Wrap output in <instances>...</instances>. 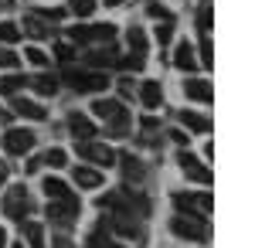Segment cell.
Masks as SVG:
<instances>
[{"label": "cell", "instance_id": "6da1fadb", "mask_svg": "<svg viewBox=\"0 0 255 248\" xmlns=\"http://www.w3.org/2000/svg\"><path fill=\"white\" fill-rule=\"evenodd\" d=\"M92 113L109 126L113 136H123L126 129H129V116H126V109L119 106L116 99H96V102H92Z\"/></svg>", "mask_w": 255, "mask_h": 248}, {"label": "cell", "instance_id": "7a4b0ae2", "mask_svg": "<svg viewBox=\"0 0 255 248\" xmlns=\"http://www.w3.org/2000/svg\"><path fill=\"white\" fill-rule=\"evenodd\" d=\"M99 208H102V211H113V214H133V208H136V211H146V204L139 201V194L109 191L106 197H99Z\"/></svg>", "mask_w": 255, "mask_h": 248}, {"label": "cell", "instance_id": "3957f363", "mask_svg": "<svg viewBox=\"0 0 255 248\" xmlns=\"http://www.w3.org/2000/svg\"><path fill=\"white\" fill-rule=\"evenodd\" d=\"M68 38L75 41V44H89V41L109 44V41L116 38V27H113V24H75V27L68 31Z\"/></svg>", "mask_w": 255, "mask_h": 248}, {"label": "cell", "instance_id": "277c9868", "mask_svg": "<svg viewBox=\"0 0 255 248\" xmlns=\"http://www.w3.org/2000/svg\"><path fill=\"white\" fill-rule=\"evenodd\" d=\"M170 231L177 238H187V242H204L208 238V225L204 218H194V214H177L170 221Z\"/></svg>", "mask_w": 255, "mask_h": 248}, {"label": "cell", "instance_id": "5b68a950", "mask_svg": "<svg viewBox=\"0 0 255 248\" xmlns=\"http://www.w3.org/2000/svg\"><path fill=\"white\" fill-rule=\"evenodd\" d=\"M65 82H68L75 92H102V89H109L106 72H75V68H68V72H65Z\"/></svg>", "mask_w": 255, "mask_h": 248}, {"label": "cell", "instance_id": "8992f818", "mask_svg": "<svg viewBox=\"0 0 255 248\" xmlns=\"http://www.w3.org/2000/svg\"><path fill=\"white\" fill-rule=\"evenodd\" d=\"M3 211H7V218L24 221V218L34 211V201H31V194L17 184V187H10V191H7V197H3Z\"/></svg>", "mask_w": 255, "mask_h": 248}, {"label": "cell", "instance_id": "52a82bcc", "mask_svg": "<svg viewBox=\"0 0 255 248\" xmlns=\"http://www.w3.org/2000/svg\"><path fill=\"white\" fill-rule=\"evenodd\" d=\"M174 204L180 214H194V218H208V211L215 208L211 194H174Z\"/></svg>", "mask_w": 255, "mask_h": 248}, {"label": "cell", "instance_id": "ba28073f", "mask_svg": "<svg viewBox=\"0 0 255 248\" xmlns=\"http://www.w3.org/2000/svg\"><path fill=\"white\" fill-rule=\"evenodd\" d=\"M31 146H34V133L31 129H7V136H3V150L10 156H24Z\"/></svg>", "mask_w": 255, "mask_h": 248}, {"label": "cell", "instance_id": "9c48e42d", "mask_svg": "<svg viewBox=\"0 0 255 248\" xmlns=\"http://www.w3.org/2000/svg\"><path fill=\"white\" fill-rule=\"evenodd\" d=\"M177 163H180V167H184V173H187V177H191V180H197V184H211V180H215V173L208 170V167H204V163H201V160H197L194 153H180V156H177Z\"/></svg>", "mask_w": 255, "mask_h": 248}, {"label": "cell", "instance_id": "30bf717a", "mask_svg": "<svg viewBox=\"0 0 255 248\" xmlns=\"http://www.w3.org/2000/svg\"><path fill=\"white\" fill-rule=\"evenodd\" d=\"M79 197H58V201H48V218L51 221H72V218H79Z\"/></svg>", "mask_w": 255, "mask_h": 248}, {"label": "cell", "instance_id": "8fae6325", "mask_svg": "<svg viewBox=\"0 0 255 248\" xmlns=\"http://www.w3.org/2000/svg\"><path fill=\"white\" fill-rule=\"evenodd\" d=\"M79 156L92 160V163H99V167H109V163L116 160V153L109 150L106 143H92V139H82L79 143Z\"/></svg>", "mask_w": 255, "mask_h": 248}, {"label": "cell", "instance_id": "7c38bea8", "mask_svg": "<svg viewBox=\"0 0 255 248\" xmlns=\"http://www.w3.org/2000/svg\"><path fill=\"white\" fill-rule=\"evenodd\" d=\"M184 96L194 99V102H215V89L204 78H187L184 82Z\"/></svg>", "mask_w": 255, "mask_h": 248}, {"label": "cell", "instance_id": "4fadbf2b", "mask_svg": "<svg viewBox=\"0 0 255 248\" xmlns=\"http://www.w3.org/2000/svg\"><path fill=\"white\" fill-rule=\"evenodd\" d=\"M68 129H72V136L82 143V139H92V136H96V123H92L89 116H82V113H72L68 116Z\"/></svg>", "mask_w": 255, "mask_h": 248}, {"label": "cell", "instance_id": "5bb4252c", "mask_svg": "<svg viewBox=\"0 0 255 248\" xmlns=\"http://www.w3.org/2000/svg\"><path fill=\"white\" fill-rule=\"evenodd\" d=\"M85 65L89 68H109V65H119V55L113 44H106V48H99V51H89L85 55Z\"/></svg>", "mask_w": 255, "mask_h": 248}, {"label": "cell", "instance_id": "9a60e30c", "mask_svg": "<svg viewBox=\"0 0 255 248\" xmlns=\"http://www.w3.org/2000/svg\"><path fill=\"white\" fill-rule=\"evenodd\" d=\"M109 225H113V231H116L119 238H136V235H139V225H136L133 214H116Z\"/></svg>", "mask_w": 255, "mask_h": 248}, {"label": "cell", "instance_id": "2e32d148", "mask_svg": "<svg viewBox=\"0 0 255 248\" xmlns=\"http://www.w3.org/2000/svg\"><path fill=\"white\" fill-rule=\"evenodd\" d=\"M139 102H143L146 109H157L160 102H163V89H160V82H143V85H139Z\"/></svg>", "mask_w": 255, "mask_h": 248}, {"label": "cell", "instance_id": "e0dca14e", "mask_svg": "<svg viewBox=\"0 0 255 248\" xmlns=\"http://www.w3.org/2000/svg\"><path fill=\"white\" fill-rule=\"evenodd\" d=\"M174 65L180 68V72H194L197 68V58H194V48L184 41V44H177V51H174Z\"/></svg>", "mask_w": 255, "mask_h": 248}, {"label": "cell", "instance_id": "ac0fdd59", "mask_svg": "<svg viewBox=\"0 0 255 248\" xmlns=\"http://www.w3.org/2000/svg\"><path fill=\"white\" fill-rule=\"evenodd\" d=\"M75 184L82 191H96V187H102V173L92 170V167H79L75 170Z\"/></svg>", "mask_w": 255, "mask_h": 248}, {"label": "cell", "instance_id": "d6986e66", "mask_svg": "<svg viewBox=\"0 0 255 248\" xmlns=\"http://www.w3.org/2000/svg\"><path fill=\"white\" fill-rule=\"evenodd\" d=\"M180 123H184L191 133H208V129H211V119H204L201 113H191V109L180 113Z\"/></svg>", "mask_w": 255, "mask_h": 248}, {"label": "cell", "instance_id": "ffe728a7", "mask_svg": "<svg viewBox=\"0 0 255 248\" xmlns=\"http://www.w3.org/2000/svg\"><path fill=\"white\" fill-rule=\"evenodd\" d=\"M14 113H17V116H27V119H44V116H48L38 102H31V99H24V96L14 99Z\"/></svg>", "mask_w": 255, "mask_h": 248}, {"label": "cell", "instance_id": "44dd1931", "mask_svg": "<svg viewBox=\"0 0 255 248\" xmlns=\"http://www.w3.org/2000/svg\"><path fill=\"white\" fill-rule=\"evenodd\" d=\"M119 163H123V173H126L129 180H143V163H139L133 153H123V156H119Z\"/></svg>", "mask_w": 255, "mask_h": 248}, {"label": "cell", "instance_id": "7402d4cb", "mask_svg": "<svg viewBox=\"0 0 255 248\" xmlns=\"http://www.w3.org/2000/svg\"><path fill=\"white\" fill-rule=\"evenodd\" d=\"M27 85L24 75H0V96H17V89Z\"/></svg>", "mask_w": 255, "mask_h": 248}, {"label": "cell", "instance_id": "603a6c76", "mask_svg": "<svg viewBox=\"0 0 255 248\" xmlns=\"http://www.w3.org/2000/svg\"><path fill=\"white\" fill-rule=\"evenodd\" d=\"M126 41H129V51H133L136 58H143V55H146V34H143L139 27H129Z\"/></svg>", "mask_w": 255, "mask_h": 248}, {"label": "cell", "instance_id": "cb8c5ba5", "mask_svg": "<svg viewBox=\"0 0 255 248\" xmlns=\"http://www.w3.org/2000/svg\"><path fill=\"white\" fill-rule=\"evenodd\" d=\"M20 228H24V238L31 242V248H44V228H41V225H34V221H24Z\"/></svg>", "mask_w": 255, "mask_h": 248}, {"label": "cell", "instance_id": "d4e9b609", "mask_svg": "<svg viewBox=\"0 0 255 248\" xmlns=\"http://www.w3.org/2000/svg\"><path fill=\"white\" fill-rule=\"evenodd\" d=\"M24 31L31 34V38H48L51 31H48V24L38 17V14H31V17H24Z\"/></svg>", "mask_w": 255, "mask_h": 248}, {"label": "cell", "instance_id": "484cf974", "mask_svg": "<svg viewBox=\"0 0 255 248\" xmlns=\"http://www.w3.org/2000/svg\"><path fill=\"white\" fill-rule=\"evenodd\" d=\"M44 194H48L51 201L68 197V184H65V180H58V177H44Z\"/></svg>", "mask_w": 255, "mask_h": 248}, {"label": "cell", "instance_id": "4316f807", "mask_svg": "<svg viewBox=\"0 0 255 248\" xmlns=\"http://www.w3.org/2000/svg\"><path fill=\"white\" fill-rule=\"evenodd\" d=\"M34 89H38V96H55V92H58V78L55 75H38L34 78Z\"/></svg>", "mask_w": 255, "mask_h": 248}, {"label": "cell", "instance_id": "83f0119b", "mask_svg": "<svg viewBox=\"0 0 255 248\" xmlns=\"http://www.w3.org/2000/svg\"><path fill=\"white\" fill-rule=\"evenodd\" d=\"M17 38H20V27L10 24V20H3V24H0V44H14Z\"/></svg>", "mask_w": 255, "mask_h": 248}, {"label": "cell", "instance_id": "f1b7e54d", "mask_svg": "<svg viewBox=\"0 0 255 248\" xmlns=\"http://www.w3.org/2000/svg\"><path fill=\"white\" fill-rule=\"evenodd\" d=\"M68 10L79 14V17H89L96 10V0H68Z\"/></svg>", "mask_w": 255, "mask_h": 248}, {"label": "cell", "instance_id": "f546056e", "mask_svg": "<svg viewBox=\"0 0 255 248\" xmlns=\"http://www.w3.org/2000/svg\"><path fill=\"white\" fill-rule=\"evenodd\" d=\"M201 65H204V68H215V51H211V41H208V34L201 38Z\"/></svg>", "mask_w": 255, "mask_h": 248}, {"label": "cell", "instance_id": "4dcf8cb0", "mask_svg": "<svg viewBox=\"0 0 255 248\" xmlns=\"http://www.w3.org/2000/svg\"><path fill=\"white\" fill-rule=\"evenodd\" d=\"M38 163H48V167H65V150H48Z\"/></svg>", "mask_w": 255, "mask_h": 248}, {"label": "cell", "instance_id": "1f68e13d", "mask_svg": "<svg viewBox=\"0 0 255 248\" xmlns=\"http://www.w3.org/2000/svg\"><path fill=\"white\" fill-rule=\"evenodd\" d=\"M38 17H41V20H48V24H55V20L65 17V10H61V7H51V10H38Z\"/></svg>", "mask_w": 255, "mask_h": 248}, {"label": "cell", "instance_id": "d6a6232c", "mask_svg": "<svg viewBox=\"0 0 255 248\" xmlns=\"http://www.w3.org/2000/svg\"><path fill=\"white\" fill-rule=\"evenodd\" d=\"M17 65V55L10 48H0V68H14Z\"/></svg>", "mask_w": 255, "mask_h": 248}, {"label": "cell", "instance_id": "836d02e7", "mask_svg": "<svg viewBox=\"0 0 255 248\" xmlns=\"http://www.w3.org/2000/svg\"><path fill=\"white\" fill-rule=\"evenodd\" d=\"M27 61H31V65H38V68H44V65H48L44 51H38V48H27Z\"/></svg>", "mask_w": 255, "mask_h": 248}, {"label": "cell", "instance_id": "e575fe53", "mask_svg": "<svg viewBox=\"0 0 255 248\" xmlns=\"http://www.w3.org/2000/svg\"><path fill=\"white\" fill-rule=\"evenodd\" d=\"M55 55H58V61H72V58H75V48H72V44H58Z\"/></svg>", "mask_w": 255, "mask_h": 248}, {"label": "cell", "instance_id": "d590c367", "mask_svg": "<svg viewBox=\"0 0 255 248\" xmlns=\"http://www.w3.org/2000/svg\"><path fill=\"white\" fill-rule=\"evenodd\" d=\"M197 27L208 34V27H211V7H201V17H197Z\"/></svg>", "mask_w": 255, "mask_h": 248}, {"label": "cell", "instance_id": "8d00e7d4", "mask_svg": "<svg viewBox=\"0 0 255 248\" xmlns=\"http://www.w3.org/2000/svg\"><path fill=\"white\" fill-rule=\"evenodd\" d=\"M170 34H174V31H170V20H163V27H157V41H160V44H167Z\"/></svg>", "mask_w": 255, "mask_h": 248}, {"label": "cell", "instance_id": "74e56055", "mask_svg": "<svg viewBox=\"0 0 255 248\" xmlns=\"http://www.w3.org/2000/svg\"><path fill=\"white\" fill-rule=\"evenodd\" d=\"M150 14H153V17H160V20H170V14H167L160 3H150Z\"/></svg>", "mask_w": 255, "mask_h": 248}, {"label": "cell", "instance_id": "f35d334b", "mask_svg": "<svg viewBox=\"0 0 255 248\" xmlns=\"http://www.w3.org/2000/svg\"><path fill=\"white\" fill-rule=\"evenodd\" d=\"M119 96H133V82H129V78L119 82Z\"/></svg>", "mask_w": 255, "mask_h": 248}, {"label": "cell", "instance_id": "ab89813d", "mask_svg": "<svg viewBox=\"0 0 255 248\" xmlns=\"http://www.w3.org/2000/svg\"><path fill=\"white\" fill-rule=\"evenodd\" d=\"M102 3H106V7H119L123 0H102Z\"/></svg>", "mask_w": 255, "mask_h": 248}, {"label": "cell", "instance_id": "60d3db41", "mask_svg": "<svg viewBox=\"0 0 255 248\" xmlns=\"http://www.w3.org/2000/svg\"><path fill=\"white\" fill-rule=\"evenodd\" d=\"M0 248H7V235H3V228H0Z\"/></svg>", "mask_w": 255, "mask_h": 248}, {"label": "cell", "instance_id": "b9f144b4", "mask_svg": "<svg viewBox=\"0 0 255 248\" xmlns=\"http://www.w3.org/2000/svg\"><path fill=\"white\" fill-rule=\"evenodd\" d=\"M3 180H7V170H3V167H0V184H3Z\"/></svg>", "mask_w": 255, "mask_h": 248}, {"label": "cell", "instance_id": "7bdbcfd3", "mask_svg": "<svg viewBox=\"0 0 255 248\" xmlns=\"http://www.w3.org/2000/svg\"><path fill=\"white\" fill-rule=\"evenodd\" d=\"M0 119H7V113H3V109H0Z\"/></svg>", "mask_w": 255, "mask_h": 248}, {"label": "cell", "instance_id": "ee69618b", "mask_svg": "<svg viewBox=\"0 0 255 248\" xmlns=\"http://www.w3.org/2000/svg\"><path fill=\"white\" fill-rule=\"evenodd\" d=\"M14 248H24V245H14Z\"/></svg>", "mask_w": 255, "mask_h": 248}]
</instances>
